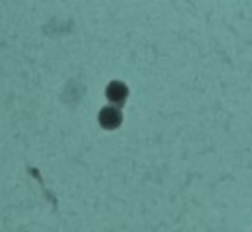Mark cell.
Masks as SVG:
<instances>
[{"label": "cell", "mask_w": 252, "mask_h": 232, "mask_svg": "<svg viewBox=\"0 0 252 232\" xmlns=\"http://www.w3.org/2000/svg\"><path fill=\"white\" fill-rule=\"evenodd\" d=\"M98 120H100L102 128H106V130H114V128L122 122V114H120L118 108H114V106H106V108H102Z\"/></svg>", "instance_id": "obj_1"}, {"label": "cell", "mask_w": 252, "mask_h": 232, "mask_svg": "<svg viewBox=\"0 0 252 232\" xmlns=\"http://www.w3.org/2000/svg\"><path fill=\"white\" fill-rule=\"evenodd\" d=\"M106 96H108L110 102L122 104V102L126 100V96H128V87H126L124 83H120V81H112V83L106 87Z\"/></svg>", "instance_id": "obj_2"}]
</instances>
